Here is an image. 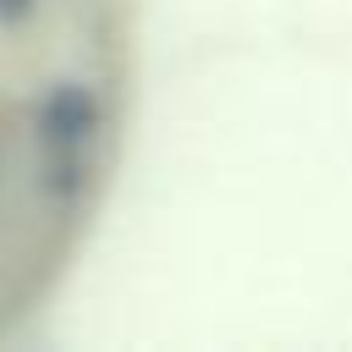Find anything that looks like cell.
Masks as SVG:
<instances>
[{
	"label": "cell",
	"mask_w": 352,
	"mask_h": 352,
	"mask_svg": "<svg viewBox=\"0 0 352 352\" xmlns=\"http://www.w3.org/2000/svg\"><path fill=\"white\" fill-rule=\"evenodd\" d=\"M121 0H0V341L50 308L116 170Z\"/></svg>",
	"instance_id": "1"
}]
</instances>
